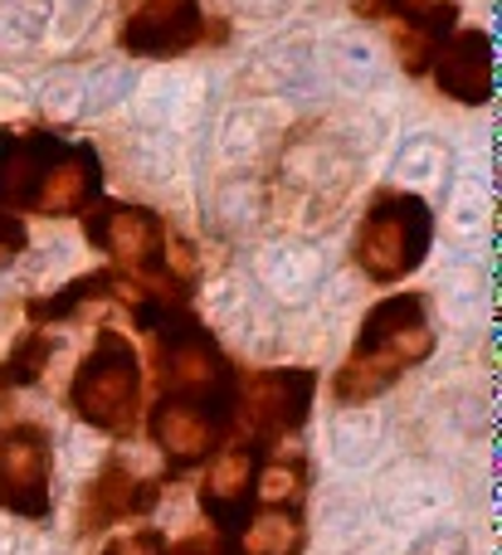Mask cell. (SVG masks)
<instances>
[{
  "mask_svg": "<svg viewBox=\"0 0 502 555\" xmlns=\"http://www.w3.org/2000/svg\"><path fill=\"white\" fill-rule=\"evenodd\" d=\"M224 39L230 25L205 15L201 0H123L117 15V49L132 59H181Z\"/></svg>",
  "mask_w": 502,
  "mask_h": 555,
  "instance_id": "8992f818",
  "label": "cell"
},
{
  "mask_svg": "<svg viewBox=\"0 0 502 555\" xmlns=\"http://www.w3.org/2000/svg\"><path fill=\"white\" fill-rule=\"evenodd\" d=\"M0 512L20 521L54 517V439L44 424L15 420L0 429Z\"/></svg>",
  "mask_w": 502,
  "mask_h": 555,
  "instance_id": "9c48e42d",
  "label": "cell"
},
{
  "mask_svg": "<svg viewBox=\"0 0 502 555\" xmlns=\"http://www.w3.org/2000/svg\"><path fill=\"white\" fill-rule=\"evenodd\" d=\"M98 555H215V537L171 541L166 531H156V527H137V531H127V537L107 541Z\"/></svg>",
  "mask_w": 502,
  "mask_h": 555,
  "instance_id": "2e32d148",
  "label": "cell"
},
{
  "mask_svg": "<svg viewBox=\"0 0 502 555\" xmlns=\"http://www.w3.org/2000/svg\"><path fill=\"white\" fill-rule=\"evenodd\" d=\"M308 551V517L303 507L254 502L224 537H215V555H303Z\"/></svg>",
  "mask_w": 502,
  "mask_h": 555,
  "instance_id": "4fadbf2b",
  "label": "cell"
},
{
  "mask_svg": "<svg viewBox=\"0 0 502 555\" xmlns=\"http://www.w3.org/2000/svg\"><path fill=\"white\" fill-rule=\"evenodd\" d=\"M103 201V162L93 142L49 127H0V210L39 220H83Z\"/></svg>",
  "mask_w": 502,
  "mask_h": 555,
  "instance_id": "6da1fadb",
  "label": "cell"
},
{
  "mask_svg": "<svg viewBox=\"0 0 502 555\" xmlns=\"http://www.w3.org/2000/svg\"><path fill=\"white\" fill-rule=\"evenodd\" d=\"M171 482L176 478H166V473L137 478V468L127 459H117V453L103 459V468L93 473V482H88L83 498H78V537L93 541V537H107L113 527H123V521L146 517Z\"/></svg>",
  "mask_w": 502,
  "mask_h": 555,
  "instance_id": "30bf717a",
  "label": "cell"
},
{
  "mask_svg": "<svg viewBox=\"0 0 502 555\" xmlns=\"http://www.w3.org/2000/svg\"><path fill=\"white\" fill-rule=\"evenodd\" d=\"M435 249V205L415 191L381 185L366 201V215L351 240V263L371 283H400L415 269H425Z\"/></svg>",
  "mask_w": 502,
  "mask_h": 555,
  "instance_id": "5b68a950",
  "label": "cell"
},
{
  "mask_svg": "<svg viewBox=\"0 0 502 555\" xmlns=\"http://www.w3.org/2000/svg\"><path fill=\"white\" fill-rule=\"evenodd\" d=\"M88 307H127V283L117 278V269L78 273L74 283H64L59 293L29 297L25 317H29V326H54V322H68V317H83Z\"/></svg>",
  "mask_w": 502,
  "mask_h": 555,
  "instance_id": "5bb4252c",
  "label": "cell"
},
{
  "mask_svg": "<svg viewBox=\"0 0 502 555\" xmlns=\"http://www.w3.org/2000/svg\"><path fill=\"white\" fill-rule=\"evenodd\" d=\"M64 400L78 424L107 439H132L146 414V371L132 336H123L117 326H98Z\"/></svg>",
  "mask_w": 502,
  "mask_h": 555,
  "instance_id": "277c9868",
  "label": "cell"
},
{
  "mask_svg": "<svg viewBox=\"0 0 502 555\" xmlns=\"http://www.w3.org/2000/svg\"><path fill=\"white\" fill-rule=\"evenodd\" d=\"M439 332L429 322V297L425 293H396L376 302L361 317V332L351 341L342 371L332 375V400L337 404H371L400 385L410 371L435 356Z\"/></svg>",
  "mask_w": 502,
  "mask_h": 555,
  "instance_id": "3957f363",
  "label": "cell"
},
{
  "mask_svg": "<svg viewBox=\"0 0 502 555\" xmlns=\"http://www.w3.org/2000/svg\"><path fill=\"white\" fill-rule=\"evenodd\" d=\"M357 10L366 20H390L396 25V59L410 78H425L439 44L459 29L454 0H361Z\"/></svg>",
  "mask_w": 502,
  "mask_h": 555,
  "instance_id": "8fae6325",
  "label": "cell"
},
{
  "mask_svg": "<svg viewBox=\"0 0 502 555\" xmlns=\"http://www.w3.org/2000/svg\"><path fill=\"white\" fill-rule=\"evenodd\" d=\"M142 424H146V434H152L156 453H162L166 478L205 468V463L234 439V414L210 410V404H191V400H166V395H152Z\"/></svg>",
  "mask_w": 502,
  "mask_h": 555,
  "instance_id": "ba28073f",
  "label": "cell"
},
{
  "mask_svg": "<svg viewBox=\"0 0 502 555\" xmlns=\"http://www.w3.org/2000/svg\"><path fill=\"white\" fill-rule=\"evenodd\" d=\"M78 224H83V240L107 259V269H117V278L127 283V307L137 297L191 307L201 287V263L191 244L171 234L162 210L137 201H98Z\"/></svg>",
  "mask_w": 502,
  "mask_h": 555,
  "instance_id": "7a4b0ae2",
  "label": "cell"
},
{
  "mask_svg": "<svg viewBox=\"0 0 502 555\" xmlns=\"http://www.w3.org/2000/svg\"><path fill=\"white\" fill-rule=\"evenodd\" d=\"M435 78V88L445 98H454V103L464 107H484L488 98H493V39H488V29H468L459 25L454 35L439 44L435 64H429V74Z\"/></svg>",
  "mask_w": 502,
  "mask_h": 555,
  "instance_id": "7c38bea8",
  "label": "cell"
},
{
  "mask_svg": "<svg viewBox=\"0 0 502 555\" xmlns=\"http://www.w3.org/2000/svg\"><path fill=\"white\" fill-rule=\"evenodd\" d=\"M49 361H54V336L44 326H25L15 336V346H10V356L0 361V400H10L20 390H35L44 380Z\"/></svg>",
  "mask_w": 502,
  "mask_h": 555,
  "instance_id": "9a60e30c",
  "label": "cell"
},
{
  "mask_svg": "<svg viewBox=\"0 0 502 555\" xmlns=\"http://www.w3.org/2000/svg\"><path fill=\"white\" fill-rule=\"evenodd\" d=\"M312 400H318V371H308V365L240 371V424H234V434L288 443L308 424Z\"/></svg>",
  "mask_w": 502,
  "mask_h": 555,
  "instance_id": "52a82bcc",
  "label": "cell"
},
{
  "mask_svg": "<svg viewBox=\"0 0 502 555\" xmlns=\"http://www.w3.org/2000/svg\"><path fill=\"white\" fill-rule=\"evenodd\" d=\"M25 249H29V230H25V220H20V215H5V210H0V263L20 259Z\"/></svg>",
  "mask_w": 502,
  "mask_h": 555,
  "instance_id": "e0dca14e",
  "label": "cell"
}]
</instances>
